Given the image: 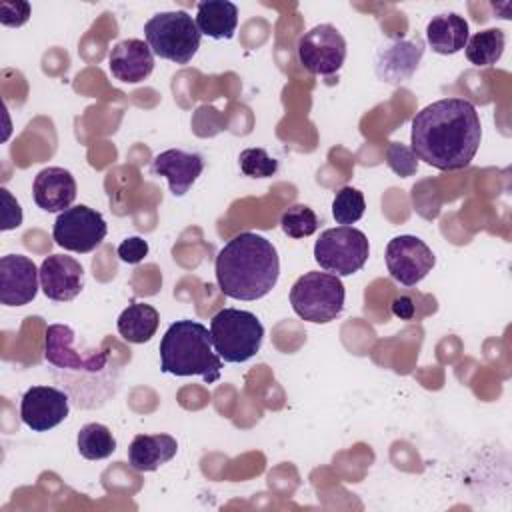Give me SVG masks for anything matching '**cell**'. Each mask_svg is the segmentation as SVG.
<instances>
[{
  "label": "cell",
  "instance_id": "obj_18",
  "mask_svg": "<svg viewBox=\"0 0 512 512\" xmlns=\"http://www.w3.org/2000/svg\"><path fill=\"white\" fill-rule=\"evenodd\" d=\"M204 170V160L198 152H186L180 148H170L154 156L152 172L168 180L170 192L174 196H184L188 188Z\"/></svg>",
  "mask_w": 512,
  "mask_h": 512
},
{
  "label": "cell",
  "instance_id": "obj_26",
  "mask_svg": "<svg viewBox=\"0 0 512 512\" xmlns=\"http://www.w3.org/2000/svg\"><path fill=\"white\" fill-rule=\"evenodd\" d=\"M366 200L364 194L354 186H344L336 192L332 202V216L338 224L350 226L364 216Z\"/></svg>",
  "mask_w": 512,
  "mask_h": 512
},
{
  "label": "cell",
  "instance_id": "obj_21",
  "mask_svg": "<svg viewBox=\"0 0 512 512\" xmlns=\"http://www.w3.org/2000/svg\"><path fill=\"white\" fill-rule=\"evenodd\" d=\"M200 34L214 40H230L238 26V6L228 0H202L196 6Z\"/></svg>",
  "mask_w": 512,
  "mask_h": 512
},
{
  "label": "cell",
  "instance_id": "obj_10",
  "mask_svg": "<svg viewBox=\"0 0 512 512\" xmlns=\"http://www.w3.org/2000/svg\"><path fill=\"white\" fill-rule=\"evenodd\" d=\"M296 54L310 74L332 76L346 60V40L336 26L318 24L298 38Z\"/></svg>",
  "mask_w": 512,
  "mask_h": 512
},
{
  "label": "cell",
  "instance_id": "obj_32",
  "mask_svg": "<svg viewBox=\"0 0 512 512\" xmlns=\"http://www.w3.org/2000/svg\"><path fill=\"white\" fill-rule=\"evenodd\" d=\"M392 314L400 320H410L414 316V302L410 296H396L392 300Z\"/></svg>",
  "mask_w": 512,
  "mask_h": 512
},
{
  "label": "cell",
  "instance_id": "obj_2",
  "mask_svg": "<svg viewBox=\"0 0 512 512\" xmlns=\"http://www.w3.org/2000/svg\"><path fill=\"white\" fill-rule=\"evenodd\" d=\"M76 334L66 324H50L44 336V358L64 372V388L78 408H100L118 388V370L110 368V352L82 354L74 348Z\"/></svg>",
  "mask_w": 512,
  "mask_h": 512
},
{
  "label": "cell",
  "instance_id": "obj_16",
  "mask_svg": "<svg viewBox=\"0 0 512 512\" xmlns=\"http://www.w3.org/2000/svg\"><path fill=\"white\" fill-rule=\"evenodd\" d=\"M110 74L124 84H138L154 70V54L144 40L128 38L118 42L108 56Z\"/></svg>",
  "mask_w": 512,
  "mask_h": 512
},
{
  "label": "cell",
  "instance_id": "obj_8",
  "mask_svg": "<svg viewBox=\"0 0 512 512\" xmlns=\"http://www.w3.org/2000/svg\"><path fill=\"white\" fill-rule=\"evenodd\" d=\"M370 256V244L362 230L354 226L328 228L314 244L316 264L334 276L356 274Z\"/></svg>",
  "mask_w": 512,
  "mask_h": 512
},
{
  "label": "cell",
  "instance_id": "obj_31",
  "mask_svg": "<svg viewBox=\"0 0 512 512\" xmlns=\"http://www.w3.org/2000/svg\"><path fill=\"white\" fill-rule=\"evenodd\" d=\"M0 196H2V224H0V230L18 228L22 224V208H20L18 200L12 198V194L6 188H0Z\"/></svg>",
  "mask_w": 512,
  "mask_h": 512
},
{
  "label": "cell",
  "instance_id": "obj_1",
  "mask_svg": "<svg viewBox=\"0 0 512 512\" xmlns=\"http://www.w3.org/2000/svg\"><path fill=\"white\" fill-rule=\"evenodd\" d=\"M482 124L470 100L442 98L412 118L410 148L418 160L438 170H462L476 156Z\"/></svg>",
  "mask_w": 512,
  "mask_h": 512
},
{
  "label": "cell",
  "instance_id": "obj_27",
  "mask_svg": "<svg viewBox=\"0 0 512 512\" xmlns=\"http://www.w3.org/2000/svg\"><path fill=\"white\" fill-rule=\"evenodd\" d=\"M238 164L244 176L270 178L278 172V160L272 158L264 148H246L238 156Z\"/></svg>",
  "mask_w": 512,
  "mask_h": 512
},
{
  "label": "cell",
  "instance_id": "obj_22",
  "mask_svg": "<svg viewBox=\"0 0 512 512\" xmlns=\"http://www.w3.org/2000/svg\"><path fill=\"white\" fill-rule=\"evenodd\" d=\"M158 324H160V316L154 306L144 302H132L118 316L116 328L126 342L144 344L156 334Z\"/></svg>",
  "mask_w": 512,
  "mask_h": 512
},
{
  "label": "cell",
  "instance_id": "obj_5",
  "mask_svg": "<svg viewBox=\"0 0 512 512\" xmlns=\"http://www.w3.org/2000/svg\"><path fill=\"white\" fill-rule=\"evenodd\" d=\"M210 336L218 356L228 364H240L256 356L264 340V326L256 314L238 308H222L210 320Z\"/></svg>",
  "mask_w": 512,
  "mask_h": 512
},
{
  "label": "cell",
  "instance_id": "obj_25",
  "mask_svg": "<svg viewBox=\"0 0 512 512\" xmlns=\"http://www.w3.org/2000/svg\"><path fill=\"white\" fill-rule=\"evenodd\" d=\"M320 226L316 212L306 204H292L280 216V228L290 238L312 236Z\"/></svg>",
  "mask_w": 512,
  "mask_h": 512
},
{
  "label": "cell",
  "instance_id": "obj_29",
  "mask_svg": "<svg viewBox=\"0 0 512 512\" xmlns=\"http://www.w3.org/2000/svg\"><path fill=\"white\" fill-rule=\"evenodd\" d=\"M28 18H30V4L28 2H20V0L0 2V22L4 26L18 28V26L26 24Z\"/></svg>",
  "mask_w": 512,
  "mask_h": 512
},
{
  "label": "cell",
  "instance_id": "obj_20",
  "mask_svg": "<svg viewBox=\"0 0 512 512\" xmlns=\"http://www.w3.org/2000/svg\"><path fill=\"white\" fill-rule=\"evenodd\" d=\"M426 42L436 54H456L468 42V22L456 12L436 14L426 24Z\"/></svg>",
  "mask_w": 512,
  "mask_h": 512
},
{
  "label": "cell",
  "instance_id": "obj_4",
  "mask_svg": "<svg viewBox=\"0 0 512 512\" xmlns=\"http://www.w3.org/2000/svg\"><path fill=\"white\" fill-rule=\"evenodd\" d=\"M160 370L174 376H202L214 384L222 372L210 330L196 320H176L160 340Z\"/></svg>",
  "mask_w": 512,
  "mask_h": 512
},
{
  "label": "cell",
  "instance_id": "obj_3",
  "mask_svg": "<svg viewBox=\"0 0 512 512\" xmlns=\"http://www.w3.org/2000/svg\"><path fill=\"white\" fill-rule=\"evenodd\" d=\"M214 272L224 296L246 302L260 300L278 282L280 258L268 238L240 232L216 254Z\"/></svg>",
  "mask_w": 512,
  "mask_h": 512
},
{
  "label": "cell",
  "instance_id": "obj_6",
  "mask_svg": "<svg viewBox=\"0 0 512 512\" xmlns=\"http://www.w3.org/2000/svg\"><path fill=\"white\" fill-rule=\"evenodd\" d=\"M144 38L152 54L176 64H188L200 48L196 20L184 10L158 12L144 24Z\"/></svg>",
  "mask_w": 512,
  "mask_h": 512
},
{
  "label": "cell",
  "instance_id": "obj_14",
  "mask_svg": "<svg viewBox=\"0 0 512 512\" xmlns=\"http://www.w3.org/2000/svg\"><path fill=\"white\" fill-rule=\"evenodd\" d=\"M40 288L54 302H70L84 288L82 264L64 254H52L40 264Z\"/></svg>",
  "mask_w": 512,
  "mask_h": 512
},
{
  "label": "cell",
  "instance_id": "obj_19",
  "mask_svg": "<svg viewBox=\"0 0 512 512\" xmlns=\"http://www.w3.org/2000/svg\"><path fill=\"white\" fill-rule=\"evenodd\" d=\"M178 452V442L170 434H138L128 446V462L136 472H154L170 462Z\"/></svg>",
  "mask_w": 512,
  "mask_h": 512
},
{
  "label": "cell",
  "instance_id": "obj_12",
  "mask_svg": "<svg viewBox=\"0 0 512 512\" xmlns=\"http://www.w3.org/2000/svg\"><path fill=\"white\" fill-rule=\"evenodd\" d=\"M70 412V396L54 386H32L20 402V418L34 432H48L62 424Z\"/></svg>",
  "mask_w": 512,
  "mask_h": 512
},
{
  "label": "cell",
  "instance_id": "obj_23",
  "mask_svg": "<svg viewBox=\"0 0 512 512\" xmlns=\"http://www.w3.org/2000/svg\"><path fill=\"white\" fill-rule=\"evenodd\" d=\"M506 46V36L500 28H488L476 32L466 42V58L474 66H492L500 60Z\"/></svg>",
  "mask_w": 512,
  "mask_h": 512
},
{
  "label": "cell",
  "instance_id": "obj_24",
  "mask_svg": "<svg viewBox=\"0 0 512 512\" xmlns=\"http://www.w3.org/2000/svg\"><path fill=\"white\" fill-rule=\"evenodd\" d=\"M116 450V438L100 422L84 424L78 432V452L86 460H104Z\"/></svg>",
  "mask_w": 512,
  "mask_h": 512
},
{
  "label": "cell",
  "instance_id": "obj_9",
  "mask_svg": "<svg viewBox=\"0 0 512 512\" xmlns=\"http://www.w3.org/2000/svg\"><path fill=\"white\" fill-rule=\"evenodd\" d=\"M106 232L108 226L104 216L86 204H78L58 214L52 228V238L64 250L88 254L102 244Z\"/></svg>",
  "mask_w": 512,
  "mask_h": 512
},
{
  "label": "cell",
  "instance_id": "obj_30",
  "mask_svg": "<svg viewBox=\"0 0 512 512\" xmlns=\"http://www.w3.org/2000/svg\"><path fill=\"white\" fill-rule=\"evenodd\" d=\"M118 258L122 260V262H126V264H138V262H142L144 258H146V254H148V242L144 240V238H140V236H130V238H126V240H122L120 242V246H118Z\"/></svg>",
  "mask_w": 512,
  "mask_h": 512
},
{
  "label": "cell",
  "instance_id": "obj_28",
  "mask_svg": "<svg viewBox=\"0 0 512 512\" xmlns=\"http://www.w3.org/2000/svg\"><path fill=\"white\" fill-rule=\"evenodd\" d=\"M386 164L400 178L414 176L418 172V158L410 146L402 142H390L386 146Z\"/></svg>",
  "mask_w": 512,
  "mask_h": 512
},
{
  "label": "cell",
  "instance_id": "obj_15",
  "mask_svg": "<svg viewBox=\"0 0 512 512\" xmlns=\"http://www.w3.org/2000/svg\"><path fill=\"white\" fill-rule=\"evenodd\" d=\"M424 56V40H394L376 52L374 72L382 82L402 84L412 78Z\"/></svg>",
  "mask_w": 512,
  "mask_h": 512
},
{
  "label": "cell",
  "instance_id": "obj_13",
  "mask_svg": "<svg viewBox=\"0 0 512 512\" xmlns=\"http://www.w3.org/2000/svg\"><path fill=\"white\" fill-rule=\"evenodd\" d=\"M40 268L22 254L0 258V302L4 306H24L38 294Z\"/></svg>",
  "mask_w": 512,
  "mask_h": 512
},
{
  "label": "cell",
  "instance_id": "obj_17",
  "mask_svg": "<svg viewBox=\"0 0 512 512\" xmlns=\"http://www.w3.org/2000/svg\"><path fill=\"white\" fill-rule=\"evenodd\" d=\"M32 196L44 212H64L76 200V180L70 170L48 166L40 170L32 184Z\"/></svg>",
  "mask_w": 512,
  "mask_h": 512
},
{
  "label": "cell",
  "instance_id": "obj_11",
  "mask_svg": "<svg viewBox=\"0 0 512 512\" xmlns=\"http://www.w3.org/2000/svg\"><path fill=\"white\" fill-rule=\"evenodd\" d=\"M436 264L434 252L418 236L402 234L388 242L386 246V266L392 276L402 286H416Z\"/></svg>",
  "mask_w": 512,
  "mask_h": 512
},
{
  "label": "cell",
  "instance_id": "obj_7",
  "mask_svg": "<svg viewBox=\"0 0 512 512\" xmlns=\"http://www.w3.org/2000/svg\"><path fill=\"white\" fill-rule=\"evenodd\" d=\"M344 284L328 272H306L290 288L292 310L306 322L326 324L336 320L344 308Z\"/></svg>",
  "mask_w": 512,
  "mask_h": 512
}]
</instances>
